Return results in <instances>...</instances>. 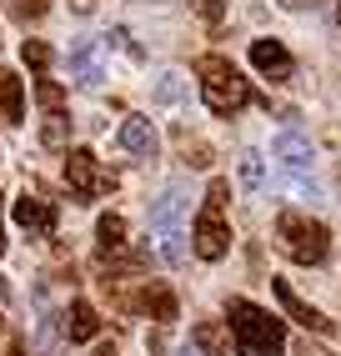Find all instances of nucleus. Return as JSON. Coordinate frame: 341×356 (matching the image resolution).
<instances>
[{
    "label": "nucleus",
    "instance_id": "obj_14",
    "mask_svg": "<svg viewBox=\"0 0 341 356\" xmlns=\"http://www.w3.org/2000/svg\"><path fill=\"white\" fill-rule=\"evenodd\" d=\"M181 216H186V191H181V186H170V191L151 206V226L156 231H176Z\"/></svg>",
    "mask_w": 341,
    "mask_h": 356
},
{
    "label": "nucleus",
    "instance_id": "obj_1",
    "mask_svg": "<svg viewBox=\"0 0 341 356\" xmlns=\"http://www.w3.org/2000/svg\"><path fill=\"white\" fill-rule=\"evenodd\" d=\"M226 316H231V341L241 356H281L286 351V326L271 316V312H261L256 301H231L226 306Z\"/></svg>",
    "mask_w": 341,
    "mask_h": 356
},
{
    "label": "nucleus",
    "instance_id": "obj_27",
    "mask_svg": "<svg viewBox=\"0 0 341 356\" xmlns=\"http://www.w3.org/2000/svg\"><path fill=\"white\" fill-rule=\"evenodd\" d=\"M95 356H120V351H116V346H101V351H95Z\"/></svg>",
    "mask_w": 341,
    "mask_h": 356
},
{
    "label": "nucleus",
    "instance_id": "obj_23",
    "mask_svg": "<svg viewBox=\"0 0 341 356\" xmlns=\"http://www.w3.org/2000/svg\"><path fill=\"white\" fill-rule=\"evenodd\" d=\"M40 10H45V0H20V6H15V15H20V20H35Z\"/></svg>",
    "mask_w": 341,
    "mask_h": 356
},
{
    "label": "nucleus",
    "instance_id": "obj_21",
    "mask_svg": "<svg viewBox=\"0 0 341 356\" xmlns=\"http://www.w3.org/2000/svg\"><path fill=\"white\" fill-rule=\"evenodd\" d=\"M161 236V256L176 266V261H186V246H181V231H156Z\"/></svg>",
    "mask_w": 341,
    "mask_h": 356
},
{
    "label": "nucleus",
    "instance_id": "obj_11",
    "mask_svg": "<svg viewBox=\"0 0 341 356\" xmlns=\"http://www.w3.org/2000/svg\"><path fill=\"white\" fill-rule=\"evenodd\" d=\"M131 312H145V316H156V321H176V296H170L161 281H145V286L136 296H126Z\"/></svg>",
    "mask_w": 341,
    "mask_h": 356
},
{
    "label": "nucleus",
    "instance_id": "obj_13",
    "mask_svg": "<svg viewBox=\"0 0 341 356\" xmlns=\"http://www.w3.org/2000/svg\"><path fill=\"white\" fill-rule=\"evenodd\" d=\"M95 331H101L95 306H90V301H70V312H65V337H70V341H90Z\"/></svg>",
    "mask_w": 341,
    "mask_h": 356
},
{
    "label": "nucleus",
    "instance_id": "obj_5",
    "mask_svg": "<svg viewBox=\"0 0 341 356\" xmlns=\"http://www.w3.org/2000/svg\"><path fill=\"white\" fill-rule=\"evenodd\" d=\"M65 181H70V191L76 196H101V191H111V176L101 171V161H95L90 151H70L65 156Z\"/></svg>",
    "mask_w": 341,
    "mask_h": 356
},
{
    "label": "nucleus",
    "instance_id": "obj_2",
    "mask_svg": "<svg viewBox=\"0 0 341 356\" xmlns=\"http://www.w3.org/2000/svg\"><path fill=\"white\" fill-rule=\"evenodd\" d=\"M276 246L291 261H301V266H322L326 251H331V231L316 216H306V211H281L276 216Z\"/></svg>",
    "mask_w": 341,
    "mask_h": 356
},
{
    "label": "nucleus",
    "instance_id": "obj_3",
    "mask_svg": "<svg viewBox=\"0 0 341 356\" xmlns=\"http://www.w3.org/2000/svg\"><path fill=\"white\" fill-rule=\"evenodd\" d=\"M196 76H201V96L216 115H236L241 106H251V86L241 81V70L226 56H201Z\"/></svg>",
    "mask_w": 341,
    "mask_h": 356
},
{
    "label": "nucleus",
    "instance_id": "obj_28",
    "mask_svg": "<svg viewBox=\"0 0 341 356\" xmlns=\"http://www.w3.org/2000/svg\"><path fill=\"white\" fill-rule=\"evenodd\" d=\"M10 356H26V346H10Z\"/></svg>",
    "mask_w": 341,
    "mask_h": 356
},
{
    "label": "nucleus",
    "instance_id": "obj_22",
    "mask_svg": "<svg viewBox=\"0 0 341 356\" xmlns=\"http://www.w3.org/2000/svg\"><path fill=\"white\" fill-rule=\"evenodd\" d=\"M35 96H40L45 111H61V106H65V90H61L56 81H40V86H35Z\"/></svg>",
    "mask_w": 341,
    "mask_h": 356
},
{
    "label": "nucleus",
    "instance_id": "obj_26",
    "mask_svg": "<svg viewBox=\"0 0 341 356\" xmlns=\"http://www.w3.org/2000/svg\"><path fill=\"white\" fill-rule=\"evenodd\" d=\"M70 6H76V10H81V15H86V10H90V6H95V0H70Z\"/></svg>",
    "mask_w": 341,
    "mask_h": 356
},
{
    "label": "nucleus",
    "instance_id": "obj_12",
    "mask_svg": "<svg viewBox=\"0 0 341 356\" xmlns=\"http://www.w3.org/2000/svg\"><path fill=\"white\" fill-rule=\"evenodd\" d=\"M0 121L6 126L26 121V81H20L15 70H0Z\"/></svg>",
    "mask_w": 341,
    "mask_h": 356
},
{
    "label": "nucleus",
    "instance_id": "obj_16",
    "mask_svg": "<svg viewBox=\"0 0 341 356\" xmlns=\"http://www.w3.org/2000/svg\"><path fill=\"white\" fill-rule=\"evenodd\" d=\"M95 246H101L106 256H116L120 246H126V221H120L116 211H106V216L95 221Z\"/></svg>",
    "mask_w": 341,
    "mask_h": 356
},
{
    "label": "nucleus",
    "instance_id": "obj_15",
    "mask_svg": "<svg viewBox=\"0 0 341 356\" xmlns=\"http://www.w3.org/2000/svg\"><path fill=\"white\" fill-rule=\"evenodd\" d=\"M191 341H196V351H206V356H226L236 341H231V331L221 326V321H201L196 331H191Z\"/></svg>",
    "mask_w": 341,
    "mask_h": 356
},
{
    "label": "nucleus",
    "instance_id": "obj_7",
    "mask_svg": "<svg viewBox=\"0 0 341 356\" xmlns=\"http://www.w3.org/2000/svg\"><path fill=\"white\" fill-rule=\"evenodd\" d=\"M271 291H276V301H281V312H286L291 321H296V326L316 331V337H331V321H326L322 312H316V306H306V301H301L296 291L286 286V281H276V276H271Z\"/></svg>",
    "mask_w": 341,
    "mask_h": 356
},
{
    "label": "nucleus",
    "instance_id": "obj_10",
    "mask_svg": "<svg viewBox=\"0 0 341 356\" xmlns=\"http://www.w3.org/2000/svg\"><path fill=\"white\" fill-rule=\"evenodd\" d=\"M10 221L26 226V231H35V236H51V231H56V206L40 201V196H20V201L10 206Z\"/></svg>",
    "mask_w": 341,
    "mask_h": 356
},
{
    "label": "nucleus",
    "instance_id": "obj_8",
    "mask_svg": "<svg viewBox=\"0 0 341 356\" xmlns=\"http://www.w3.org/2000/svg\"><path fill=\"white\" fill-rule=\"evenodd\" d=\"M271 156L286 165V171H296V176H306V171H311V161H316L311 140H306L301 131H276V136H271Z\"/></svg>",
    "mask_w": 341,
    "mask_h": 356
},
{
    "label": "nucleus",
    "instance_id": "obj_9",
    "mask_svg": "<svg viewBox=\"0 0 341 356\" xmlns=\"http://www.w3.org/2000/svg\"><path fill=\"white\" fill-rule=\"evenodd\" d=\"M116 140H120V151H131V156H141V161H151V156L161 151V136H156V126L145 121V115H126L120 131H116Z\"/></svg>",
    "mask_w": 341,
    "mask_h": 356
},
{
    "label": "nucleus",
    "instance_id": "obj_20",
    "mask_svg": "<svg viewBox=\"0 0 341 356\" xmlns=\"http://www.w3.org/2000/svg\"><path fill=\"white\" fill-rule=\"evenodd\" d=\"M20 56H26L31 70H45V65H51V45H45V40H26V45H20Z\"/></svg>",
    "mask_w": 341,
    "mask_h": 356
},
{
    "label": "nucleus",
    "instance_id": "obj_24",
    "mask_svg": "<svg viewBox=\"0 0 341 356\" xmlns=\"http://www.w3.org/2000/svg\"><path fill=\"white\" fill-rule=\"evenodd\" d=\"M201 15L211 20V26H216V20H221L226 15V6H221V0H201Z\"/></svg>",
    "mask_w": 341,
    "mask_h": 356
},
{
    "label": "nucleus",
    "instance_id": "obj_17",
    "mask_svg": "<svg viewBox=\"0 0 341 356\" xmlns=\"http://www.w3.org/2000/svg\"><path fill=\"white\" fill-rule=\"evenodd\" d=\"M156 101L161 106H181L186 101V76H181V70H166V76L156 81Z\"/></svg>",
    "mask_w": 341,
    "mask_h": 356
},
{
    "label": "nucleus",
    "instance_id": "obj_6",
    "mask_svg": "<svg viewBox=\"0 0 341 356\" xmlns=\"http://www.w3.org/2000/svg\"><path fill=\"white\" fill-rule=\"evenodd\" d=\"M251 65L261 70L266 81H286L291 70H296V60H291V51L281 40H271V35H261V40H251Z\"/></svg>",
    "mask_w": 341,
    "mask_h": 356
},
{
    "label": "nucleus",
    "instance_id": "obj_19",
    "mask_svg": "<svg viewBox=\"0 0 341 356\" xmlns=\"http://www.w3.org/2000/svg\"><path fill=\"white\" fill-rule=\"evenodd\" d=\"M65 136H70V121L61 111H51V121L40 126V146H65Z\"/></svg>",
    "mask_w": 341,
    "mask_h": 356
},
{
    "label": "nucleus",
    "instance_id": "obj_4",
    "mask_svg": "<svg viewBox=\"0 0 341 356\" xmlns=\"http://www.w3.org/2000/svg\"><path fill=\"white\" fill-rule=\"evenodd\" d=\"M191 246H196L201 261H221L231 251V226L221 221V206H201L196 231H191Z\"/></svg>",
    "mask_w": 341,
    "mask_h": 356
},
{
    "label": "nucleus",
    "instance_id": "obj_25",
    "mask_svg": "<svg viewBox=\"0 0 341 356\" xmlns=\"http://www.w3.org/2000/svg\"><path fill=\"white\" fill-rule=\"evenodd\" d=\"M286 10H306V6H316V0H281Z\"/></svg>",
    "mask_w": 341,
    "mask_h": 356
},
{
    "label": "nucleus",
    "instance_id": "obj_29",
    "mask_svg": "<svg viewBox=\"0 0 341 356\" xmlns=\"http://www.w3.org/2000/svg\"><path fill=\"white\" fill-rule=\"evenodd\" d=\"M336 20H341V6H336Z\"/></svg>",
    "mask_w": 341,
    "mask_h": 356
},
{
    "label": "nucleus",
    "instance_id": "obj_18",
    "mask_svg": "<svg viewBox=\"0 0 341 356\" xmlns=\"http://www.w3.org/2000/svg\"><path fill=\"white\" fill-rule=\"evenodd\" d=\"M241 186H246V191H261V186H266V165H261L256 151L241 156Z\"/></svg>",
    "mask_w": 341,
    "mask_h": 356
},
{
    "label": "nucleus",
    "instance_id": "obj_30",
    "mask_svg": "<svg viewBox=\"0 0 341 356\" xmlns=\"http://www.w3.org/2000/svg\"><path fill=\"white\" fill-rule=\"evenodd\" d=\"M0 251H6V241H0Z\"/></svg>",
    "mask_w": 341,
    "mask_h": 356
}]
</instances>
